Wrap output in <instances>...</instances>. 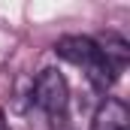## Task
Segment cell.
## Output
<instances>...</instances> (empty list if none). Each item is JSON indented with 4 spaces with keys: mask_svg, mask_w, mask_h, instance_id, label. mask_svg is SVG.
I'll return each mask as SVG.
<instances>
[{
    "mask_svg": "<svg viewBox=\"0 0 130 130\" xmlns=\"http://www.w3.org/2000/svg\"><path fill=\"white\" fill-rule=\"evenodd\" d=\"M30 100L52 118V121H61L70 106V85H67L64 73H58L55 67L42 70L36 76V82L30 85Z\"/></svg>",
    "mask_w": 130,
    "mask_h": 130,
    "instance_id": "cell-1",
    "label": "cell"
},
{
    "mask_svg": "<svg viewBox=\"0 0 130 130\" xmlns=\"http://www.w3.org/2000/svg\"><path fill=\"white\" fill-rule=\"evenodd\" d=\"M55 55L61 61H67V64H73V67H82V70H91L103 58L97 42L91 36H61L55 42Z\"/></svg>",
    "mask_w": 130,
    "mask_h": 130,
    "instance_id": "cell-2",
    "label": "cell"
},
{
    "mask_svg": "<svg viewBox=\"0 0 130 130\" xmlns=\"http://www.w3.org/2000/svg\"><path fill=\"white\" fill-rule=\"evenodd\" d=\"M127 121H130L127 103L118 97H106L91 118V130H127Z\"/></svg>",
    "mask_w": 130,
    "mask_h": 130,
    "instance_id": "cell-3",
    "label": "cell"
},
{
    "mask_svg": "<svg viewBox=\"0 0 130 130\" xmlns=\"http://www.w3.org/2000/svg\"><path fill=\"white\" fill-rule=\"evenodd\" d=\"M94 42H97V48H100V55H103V61L112 67L115 73H121V70L127 67V61H130V42L121 36V33L109 30V33H103L100 39H94Z\"/></svg>",
    "mask_w": 130,
    "mask_h": 130,
    "instance_id": "cell-4",
    "label": "cell"
},
{
    "mask_svg": "<svg viewBox=\"0 0 130 130\" xmlns=\"http://www.w3.org/2000/svg\"><path fill=\"white\" fill-rule=\"evenodd\" d=\"M0 130H6V115H3V109H0Z\"/></svg>",
    "mask_w": 130,
    "mask_h": 130,
    "instance_id": "cell-5",
    "label": "cell"
}]
</instances>
